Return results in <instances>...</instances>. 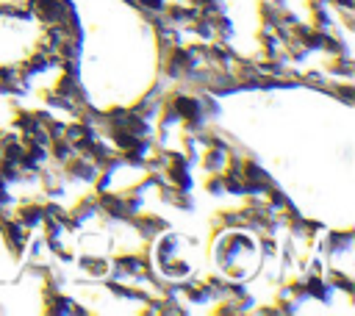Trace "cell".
Segmentation results:
<instances>
[{
  "label": "cell",
  "instance_id": "8",
  "mask_svg": "<svg viewBox=\"0 0 355 316\" xmlns=\"http://www.w3.org/2000/svg\"><path fill=\"white\" fill-rule=\"evenodd\" d=\"M69 158H75V147H72V141H67L64 136L61 139H53L50 141V161H55V164H67Z\"/></svg>",
  "mask_w": 355,
  "mask_h": 316
},
{
  "label": "cell",
  "instance_id": "11",
  "mask_svg": "<svg viewBox=\"0 0 355 316\" xmlns=\"http://www.w3.org/2000/svg\"><path fill=\"white\" fill-rule=\"evenodd\" d=\"M169 0H139V8H147V11H164V6H166ZM136 8V11H139Z\"/></svg>",
  "mask_w": 355,
  "mask_h": 316
},
{
  "label": "cell",
  "instance_id": "4",
  "mask_svg": "<svg viewBox=\"0 0 355 316\" xmlns=\"http://www.w3.org/2000/svg\"><path fill=\"white\" fill-rule=\"evenodd\" d=\"M241 177H244V183L275 180V177L269 175V169H263V164H261L258 158H252V155H244V158H241Z\"/></svg>",
  "mask_w": 355,
  "mask_h": 316
},
{
  "label": "cell",
  "instance_id": "6",
  "mask_svg": "<svg viewBox=\"0 0 355 316\" xmlns=\"http://www.w3.org/2000/svg\"><path fill=\"white\" fill-rule=\"evenodd\" d=\"M333 83L330 75H324L322 69H308V72H300V86H308V89H316V91H327V86Z\"/></svg>",
  "mask_w": 355,
  "mask_h": 316
},
{
  "label": "cell",
  "instance_id": "1",
  "mask_svg": "<svg viewBox=\"0 0 355 316\" xmlns=\"http://www.w3.org/2000/svg\"><path fill=\"white\" fill-rule=\"evenodd\" d=\"M0 236H3V241H6V247H8V252L14 258H25V249H28V241H31L33 230L25 227L17 216H11V219H6L0 225Z\"/></svg>",
  "mask_w": 355,
  "mask_h": 316
},
{
  "label": "cell",
  "instance_id": "7",
  "mask_svg": "<svg viewBox=\"0 0 355 316\" xmlns=\"http://www.w3.org/2000/svg\"><path fill=\"white\" fill-rule=\"evenodd\" d=\"M211 19V25H214V33H216V39H222V42H230L233 36H236V28H233V19L225 14V11H216L214 17H208Z\"/></svg>",
  "mask_w": 355,
  "mask_h": 316
},
{
  "label": "cell",
  "instance_id": "13",
  "mask_svg": "<svg viewBox=\"0 0 355 316\" xmlns=\"http://www.w3.org/2000/svg\"><path fill=\"white\" fill-rule=\"evenodd\" d=\"M333 8H355V0H330Z\"/></svg>",
  "mask_w": 355,
  "mask_h": 316
},
{
  "label": "cell",
  "instance_id": "3",
  "mask_svg": "<svg viewBox=\"0 0 355 316\" xmlns=\"http://www.w3.org/2000/svg\"><path fill=\"white\" fill-rule=\"evenodd\" d=\"M305 294H308V299H316V302L327 305L333 299L336 288L324 280V274H305Z\"/></svg>",
  "mask_w": 355,
  "mask_h": 316
},
{
  "label": "cell",
  "instance_id": "5",
  "mask_svg": "<svg viewBox=\"0 0 355 316\" xmlns=\"http://www.w3.org/2000/svg\"><path fill=\"white\" fill-rule=\"evenodd\" d=\"M330 8L333 6H311V25L316 28V30H330V28H336V14H330Z\"/></svg>",
  "mask_w": 355,
  "mask_h": 316
},
{
  "label": "cell",
  "instance_id": "12",
  "mask_svg": "<svg viewBox=\"0 0 355 316\" xmlns=\"http://www.w3.org/2000/svg\"><path fill=\"white\" fill-rule=\"evenodd\" d=\"M11 141H19V133H17L14 128L0 130V147H3V144H11Z\"/></svg>",
  "mask_w": 355,
  "mask_h": 316
},
{
  "label": "cell",
  "instance_id": "14",
  "mask_svg": "<svg viewBox=\"0 0 355 316\" xmlns=\"http://www.w3.org/2000/svg\"><path fill=\"white\" fill-rule=\"evenodd\" d=\"M0 313H3V305H0Z\"/></svg>",
  "mask_w": 355,
  "mask_h": 316
},
{
  "label": "cell",
  "instance_id": "10",
  "mask_svg": "<svg viewBox=\"0 0 355 316\" xmlns=\"http://www.w3.org/2000/svg\"><path fill=\"white\" fill-rule=\"evenodd\" d=\"M0 80H3V83H14V80H19V69H17V64H0Z\"/></svg>",
  "mask_w": 355,
  "mask_h": 316
},
{
  "label": "cell",
  "instance_id": "2",
  "mask_svg": "<svg viewBox=\"0 0 355 316\" xmlns=\"http://www.w3.org/2000/svg\"><path fill=\"white\" fill-rule=\"evenodd\" d=\"M125 225H130V227L136 230V236H139L144 244H150L155 236H161L164 230H169V222H166L164 216H158V213H147V211H139V213L130 216Z\"/></svg>",
  "mask_w": 355,
  "mask_h": 316
},
{
  "label": "cell",
  "instance_id": "9",
  "mask_svg": "<svg viewBox=\"0 0 355 316\" xmlns=\"http://www.w3.org/2000/svg\"><path fill=\"white\" fill-rule=\"evenodd\" d=\"M205 191H208L211 197H219V194H225V180H222V172H214V175H208V180H205Z\"/></svg>",
  "mask_w": 355,
  "mask_h": 316
}]
</instances>
